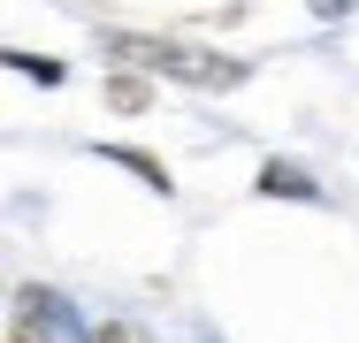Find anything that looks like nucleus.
Instances as JSON below:
<instances>
[{
	"mask_svg": "<svg viewBox=\"0 0 359 343\" xmlns=\"http://www.w3.org/2000/svg\"><path fill=\"white\" fill-rule=\"evenodd\" d=\"M107 62L138 69L153 84H184V92H237L252 62H229L215 46H191V38H168V31H107Z\"/></svg>",
	"mask_w": 359,
	"mask_h": 343,
	"instance_id": "f257e3e1",
	"label": "nucleus"
},
{
	"mask_svg": "<svg viewBox=\"0 0 359 343\" xmlns=\"http://www.w3.org/2000/svg\"><path fill=\"white\" fill-rule=\"evenodd\" d=\"M0 343H92V328L76 321V305L46 282H23L0 305Z\"/></svg>",
	"mask_w": 359,
	"mask_h": 343,
	"instance_id": "f03ea898",
	"label": "nucleus"
},
{
	"mask_svg": "<svg viewBox=\"0 0 359 343\" xmlns=\"http://www.w3.org/2000/svg\"><path fill=\"white\" fill-rule=\"evenodd\" d=\"M252 191H260V199H298V206H321V199H329V191L313 183V168H306V160H283V153H276V160H260Z\"/></svg>",
	"mask_w": 359,
	"mask_h": 343,
	"instance_id": "7ed1b4c3",
	"label": "nucleus"
},
{
	"mask_svg": "<svg viewBox=\"0 0 359 343\" xmlns=\"http://www.w3.org/2000/svg\"><path fill=\"white\" fill-rule=\"evenodd\" d=\"M92 153H100V160H115V168H130L153 199H168V191H176V183H168V160H161V153H145V145H115V137H100Z\"/></svg>",
	"mask_w": 359,
	"mask_h": 343,
	"instance_id": "20e7f679",
	"label": "nucleus"
},
{
	"mask_svg": "<svg viewBox=\"0 0 359 343\" xmlns=\"http://www.w3.org/2000/svg\"><path fill=\"white\" fill-rule=\"evenodd\" d=\"M107 107H115V115H145V107H153V76H138V69H107Z\"/></svg>",
	"mask_w": 359,
	"mask_h": 343,
	"instance_id": "39448f33",
	"label": "nucleus"
},
{
	"mask_svg": "<svg viewBox=\"0 0 359 343\" xmlns=\"http://www.w3.org/2000/svg\"><path fill=\"white\" fill-rule=\"evenodd\" d=\"M0 69H15V76H31V84H69V62H54V54H23V46H0Z\"/></svg>",
	"mask_w": 359,
	"mask_h": 343,
	"instance_id": "423d86ee",
	"label": "nucleus"
},
{
	"mask_svg": "<svg viewBox=\"0 0 359 343\" xmlns=\"http://www.w3.org/2000/svg\"><path fill=\"white\" fill-rule=\"evenodd\" d=\"M306 8H313V23H344L359 0H306Z\"/></svg>",
	"mask_w": 359,
	"mask_h": 343,
	"instance_id": "0eeeda50",
	"label": "nucleus"
}]
</instances>
